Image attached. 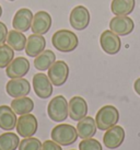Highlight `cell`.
<instances>
[{
  "instance_id": "1",
  "label": "cell",
  "mask_w": 140,
  "mask_h": 150,
  "mask_svg": "<svg viewBox=\"0 0 140 150\" xmlns=\"http://www.w3.org/2000/svg\"><path fill=\"white\" fill-rule=\"evenodd\" d=\"M52 44L62 53H70L78 47L79 38L77 34L69 30H58L52 38Z\"/></svg>"
},
{
  "instance_id": "2",
  "label": "cell",
  "mask_w": 140,
  "mask_h": 150,
  "mask_svg": "<svg viewBox=\"0 0 140 150\" xmlns=\"http://www.w3.org/2000/svg\"><path fill=\"white\" fill-rule=\"evenodd\" d=\"M50 137L60 146H69L77 142L78 133L77 128L70 124H59L52 129Z\"/></svg>"
},
{
  "instance_id": "3",
  "label": "cell",
  "mask_w": 140,
  "mask_h": 150,
  "mask_svg": "<svg viewBox=\"0 0 140 150\" xmlns=\"http://www.w3.org/2000/svg\"><path fill=\"white\" fill-rule=\"evenodd\" d=\"M119 121V112L114 105H105L96 113L95 123L100 130H107Z\"/></svg>"
},
{
  "instance_id": "4",
  "label": "cell",
  "mask_w": 140,
  "mask_h": 150,
  "mask_svg": "<svg viewBox=\"0 0 140 150\" xmlns=\"http://www.w3.org/2000/svg\"><path fill=\"white\" fill-rule=\"evenodd\" d=\"M47 114L52 121L62 123L67 117L69 116L68 114V102L64 96H57L53 98L47 105Z\"/></svg>"
},
{
  "instance_id": "5",
  "label": "cell",
  "mask_w": 140,
  "mask_h": 150,
  "mask_svg": "<svg viewBox=\"0 0 140 150\" xmlns=\"http://www.w3.org/2000/svg\"><path fill=\"white\" fill-rule=\"evenodd\" d=\"M48 78L52 81L53 86L62 87L66 83L69 77V66L64 60H57L48 69Z\"/></svg>"
},
{
  "instance_id": "6",
  "label": "cell",
  "mask_w": 140,
  "mask_h": 150,
  "mask_svg": "<svg viewBox=\"0 0 140 150\" xmlns=\"http://www.w3.org/2000/svg\"><path fill=\"white\" fill-rule=\"evenodd\" d=\"M37 127H38V123H37L36 117L33 114H24V115H20L17 122V133L19 136H22L23 138L32 137L34 136L37 132Z\"/></svg>"
},
{
  "instance_id": "7",
  "label": "cell",
  "mask_w": 140,
  "mask_h": 150,
  "mask_svg": "<svg viewBox=\"0 0 140 150\" xmlns=\"http://www.w3.org/2000/svg\"><path fill=\"white\" fill-rule=\"evenodd\" d=\"M100 44L102 50L108 55H115L120 50L122 41L119 35H117L111 30H105L100 36Z\"/></svg>"
},
{
  "instance_id": "8",
  "label": "cell",
  "mask_w": 140,
  "mask_h": 150,
  "mask_svg": "<svg viewBox=\"0 0 140 150\" xmlns=\"http://www.w3.org/2000/svg\"><path fill=\"white\" fill-rule=\"evenodd\" d=\"M69 22L71 26L77 31H83L90 23V12L84 6L74 7L69 16Z\"/></svg>"
},
{
  "instance_id": "9",
  "label": "cell",
  "mask_w": 140,
  "mask_h": 150,
  "mask_svg": "<svg viewBox=\"0 0 140 150\" xmlns=\"http://www.w3.org/2000/svg\"><path fill=\"white\" fill-rule=\"evenodd\" d=\"M135 29V22L128 16H116L110 22V30L119 36H126Z\"/></svg>"
},
{
  "instance_id": "10",
  "label": "cell",
  "mask_w": 140,
  "mask_h": 150,
  "mask_svg": "<svg viewBox=\"0 0 140 150\" xmlns=\"http://www.w3.org/2000/svg\"><path fill=\"white\" fill-rule=\"evenodd\" d=\"M34 92L41 99H48L53 94V83L45 74H36L33 77Z\"/></svg>"
},
{
  "instance_id": "11",
  "label": "cell",
  "mask_w": 140,
  "mask_h": 150,
  "mask_svg": "<svg viewBox=\"0 0 140 150\" xmlns=\"http://www.w3.org/2000/svg\"><path fill=\"white\" fill-rule=\"evenodd\" d=\"M125 140V130L122 126H113L105 132L103 136V144L108 149H116L123 145Z\"/></svg>"
},
{
  "instance_id": "12",
  "label": "cell",
  "mask_w": 140,
  "mask_h": 150,
  "mask_svg": "<svg viewBox=\"0 0 140 150\" xmlns=\"http://www.w3.org/2000/svg\"><path fill=\"white\" fill-rule=\"evenodd\" d=\"M30 70V62L25 57H17L6 68V74L10 79L23 78Z\"/></svg>"
},
{
  "instance_id": "13",
  "label": "cell",
  "mask_w": 140,
  "mask_h": 150,
  "mask_svg": "<svg viewBox=\"0 0 140 150\" xmlns=\"http://www.w3.org/2000/svg\"><path fill=\"white\" fill-rule=\"evenodd\" d=\"M6 91L13 99L26 96L31 91V84L24 78L11 79L6 86Z\"/></svg>"
},
{
  "instance_id": "14",
  "label": "cell",
  "mask_w": 140,
  "mask_h": 150,
  "mask_svg": "<svg viewBox=\"0 0 140 150\" xmlns=\"http://www.w3.org/2000/svg\"><path fill=\"white\" fill-rule=\"evenodd\" d=\"M68 114L72 121L79 122L88 114V103L81 96H74L68 102Z\"/></svg>"
},
{
  "instance_id": "15",
  "label": "cell",
  "mask_w": 140,
  "mask_h": 150,
  "mask_svg": "<svg viewBox=\"0 0 140 150\" xmlns=\"http://www.w3.org/2000/svg\"><path fill=\"white\" fill-rule=\"evenodd\" d=\"M52 23H53V20L49 13L46 11H38L33 16L31 29L34 34L44 35L50 30Z\"/></svg>"
},
{
  "instance_id": "16",
  "label": "cell",
  "mask_w": 140,
  "mask_h": 150,
  "mask_svg": "<svg viewBox=\"0 0 140 150\" xmlns=\"http://www.w3.org/2000/svg\"><path fill=\"white\" fill-rule=\"evenodd\" d=\"M33 12L28 8L19 9L12 20V26L14 30L20 32H26L31 29L32 21H33Z\"/></svg>"
},
{
  "instance_id": "17",
  "label": "cell",
  "mask_w": 140,
  "mask_h": 150,
  "mask_svg": "<svg viewBox=\"0 0 140 150\" xmlns=\"http://www.w3.org/2000/svg\"><path fill=\"white\" fill-rule=\"evenodd\" d=\"M46 47V40L43 35L40 34H32L30 35L26 40V45H25V53L29 57H36L45 50Z\"/></svg>"
},
{
  "instance_id": "18",
  "label": "cell",
  "mask_w": 140,
  "mask_h": 150,
  "mask_svg": "<svg viewBox=\"0 0 140 150\" xmlns=\"http://www.w3.org/2000/svg\"><path fill=\"white\" fill-rule=\"evenodd\" d=\"M17 122V114L11 108V106L0 105V128L10 132L16 128Z\"/></svg>"
},
{
  "instance_id": "19",
  "label": "cell",
  "mask_w": 140,
  "mask_h": 150,
  "mask_svg": "<svg viewBox=\"0 0 140 150\" xmlns=\"http://www.w3.org/2000/svg\"><path fill=\"white\" fill-rule=\"evenodd\" d=\"M76 128H77L79 137L82 139H87V138H92L96 134L98 126H96L95 120L93 117L86 116L78 122Z\"/></svg>"
},
{
  "instance_id": "20",
  "label": "cell",
  "mask_w": 140,
  "mask_h": 150,
  "mask_svg": "<svg viewBox=\"0 0 140 150\" xmlns=\"http://www.w3.org/2000/svg\"><path fill=\"white\" fill-rule=\"evenodd\" d=\"M56 62V55L53 50H43L41 54L37 55L34 59V67L37 70L45 71L48 70L49 67Z\"/></svg>"
},
{
  "instance_id": "21",
  "label": "cell",
  "mask_w": 140,
  "mask_h": 150,
  "mask_svg": "<svg viewBox=\"0 0 140 150\" xmlns=\"http://www.w3.org/2000/svg\"><path fill=\"white\" fill-rule=\"evenodd\" d=\"M136 0H113L111 10L115 16H128L134 11Z\"/></svg>"
},
{
  "instance_id": "22",
  "label": "cell",
  "mask_w": 140,
  "mask_h": 150,
  "mask_svg": "<svg viewBox=\"0 0 140 150\" xmlns=\"http://www.w3.org/2000/svg\"><path fill=\"white\" fill-rule=\"evenodd\" d=\"M11 108L14 113L18 115H24L29 114L33 111L34 102L31 98L28 96H22V98H17L11 102Z\"/></svg>"
},
{
  "instance_id": "23",
  "label": "cell",
  "mask_w": 140,
  "mask_h": 150,
  "mask_svg": "<svg viewBox=\"0 0 140 150\" xmlns=\"http://www.w3.org/2000/svg\"><path fill=\"white\" fill-rule=\"evenodd\" d=\"M26 40H28L26 36L22 32L17 31V30H12V31H10L8 33L6 42L13 50L21 52V50H23L25 48Z\"/></svg>"
},
{
  "instance_id": "24",
  "label": "cell",
  "mask_w": 140,
  "mask_h": 150,
  "mask_svg": "<svg viewBox=\"0 0 140 150\" xmlns=\"http://www.w3.org/2000/svg\"><path fill=\"white\" fill-rule=\"evenodd\" d=\"M20 145V138L14 133L8 132L0 135V150H17Z\"/></svg>"
},
{
  "instance_id": "25",
  "label": "cell",
  "mask_w": 140,
  "mask_h": 150,
  "mask_svg": "<svg viewBox=\"0 0 140 150\" xmlns=\"http://www.w3.org/2000/svg\"><path fill=\"white\" fill-rule=\"evenodd\" d=\"M14 58V50L7 44L0 45V68H7Z\"/></svg>"
},
{
  "instance_id": "26",
  "label": "cell",
  "mask_w": 140,
  "mask_h": 150,
  "mask_svg": "<svg viewBox=\"0 0 140 150\" xmlns=\"http://www.w3.org/2000/svg\"><path fill=\"white\" fill-rule=\"evenodd\" d=\"M19 150H42V142L35 137L24 138L20 142Z\"/></svg>"
},
{
  "instance_id": "27",
  "label": "cell",
  "mask_w": 140,
  "mask_h": 150,
  "mask_svg": "<svg viewBox=\"0 0 140 150\" xmlns=\"http://www.w3.org/2000/svg\"><path fill=\"white\" fill-rule=\"evenodd\" d=\"M79 150H103V147L94 138H87L79 144Z\"/></svg>"
},
{
  "instance_id": "28",
  "label": "cell",
  "mask_w": 140,
  "mask_h": 150,
  "mask_svg": "<svg viewBox=\"0 0 140 150\" xmlns=\"http://www.w3.org/2000/svg\"><path fill=\"white\" fill-rule=\"evenodd\" d=\"M42 150H62V146L54 140H45L42 144Z\"/></svg>"
},
{
  "instance_id": "29",
  "label": "cell",
  "mask_w": 140,
  "mask_h": 150,
  "mask_svg": "<svg viewBox=\"0 0 140 150\" xmlns=\"http://www.w3.org/2000/svg\"><path fill=\"white\" fill-rule=\"evenodd\" d=\"M8 28H7V25L2 23V22H0V45H2L4 44V42L7 41V36H8Z\"/></svg>"
},
{
  "instance_id": "30",
  "label": "cell",
  "mask_w": 140,
  "mask_h": 150,
  "mask_svg": "<svg viewBox=\"0 0 140 150\" xmlns=\"http://www.w3.org/2000/svg\"><path fill=\"white\" fill-rule=\"evenodd\" d=\"M134 89H135V91H136L137 94L140 96V78H138V79L135 81V83H134Z\"/></svg>"
},
{
  "instance_id": "31",
  "label": "cell",
  "mask_w": 140,
  "mask_h": 150,
  "mask_svg": "<svg viewBox=\"0 0 140 150\" xmlns=\"http://www.w3.org/2000/svg\"><path fill=\"white\" fill-rule=\"evenodd\" d=\"M2 16V8H1V6H0V17Z\"/></svg>"
},
{
  "instance_id": "32",
  "label": "cell",
  "mask_w": 140,
  "mask_h": 150,
  "mask_svg": "<svg viewBox=\"0 0 140 150\" xmlns=\"http://www.w3.org/2000/svg\"><path fill=\"white\" fill-rule=\"evenodd\" d=\"M9 1H14V0H9Z\"/></svg>"
},
{
  "instance_id": "33",
  "label": "cell",
  "mask_w": 140,
  "mask_h": 150,
  "mask_svg": "<svg viewBox=\"0 0 140 150\" xmlns=\"http://www.w3.org/2000/svg\"><path fill=\"white\" fill-rule=\"evenodd\" d=\"M70 150H76V149H70Z\"/></svg>"
}]
</instances>
